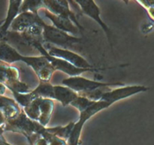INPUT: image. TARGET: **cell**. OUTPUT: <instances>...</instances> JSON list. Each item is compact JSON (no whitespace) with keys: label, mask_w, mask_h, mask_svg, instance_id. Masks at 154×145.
<instances>
[{"label":"cell","mask_w":154,"mask_h":145,"mask_svg":"<svg viewBox=\"0 0 154 145\" xmlns=\"http://www.w3.org/2000/svg\"><path fill=\"white\" fill-rule=\"evenodd\" d=\"M75 122H69L66 126H55V127H47V131L57 137L62 139L68 140L71 135L72 129H73Z\"/></svg>","instance_id":"d6986e66"},{"label":"cell","mask_w":154,"mask_h":145,"mask_svg":"<svg viewBox=\"0 0 154 145\" xmlns=\"http://www.w3.org/2000/svg\"><path fill=\"white\" fill-rule=\"evenodd\" d=\"M54 100L49 98H42L40 99V116L38 122L43 126L47 127L49 123L50 119L52 116L54 109Z\"/></svg>","instance_id":"e0dca14e"},{"label":"cell","mask_w":154,"mask_h":145,"mask_svg":"<svg viewBox=\"0 0 154 145\" xmlns=\"http://www.w3.org/2000/svg\"><path fill=\"white\" fill-rule=\"evenodd\" d=\"M11 93L14 96V99L22 108L27 107L35 99V97L33 96L32 92L26 94H20L15 92H11Z\"/></svg>","instance_id":"603a6c76"},{"label":"cell","mask_w":154,"mask_h":145,"mask_svg":"<svg viewBox=\"0 0 154 145\" xmlns=\"http://www.w3.org/2000/svg\"><path fill=\"white\" fill-rule=\"evenodd\" d=\"M78 95V93L67 86L54 85V100L61 103L64 107L71 105Z\"/></svg>","instance_id":"2e32d148"},{"label":"cell","mask_w":154,"mask_h":145,"mask_svg":"<svg viewBox=\"0 0 154 145\" xmlns=\"http://www.w3.org/2000/svg\"><path fill=\"white\" fill-rule=\"evenodd\" d=\"M31 92L35 98H42L54 100V85L50 82H40L38 85Z\"/></svg>","instance_id":"ac0fdd59"},{"label":"cell","mask_w":154,"mask_h":145,"mask_svg":"<svg viewBox=\"0 0 154 145\" xmlns=\"http://www.w3.org/2000/svg\"><path fill=\"white\" fill-rule=\"evenodd\" d=\"M23 56L6 42H0V60L11 65L16 62H23Z\"/></svg>","instance_id":"5bb4252c"},{"label":"cell","mask_w":154,"mask_h":145,"mask_svg":"<svg viewBox=\"0 0 154 145\" xmlns=\"http://www.w3.org/2000/svg\"><path fill=\"white\" fill-rule=\"evenodd\" d=\"M5 85L11 92H15L20 94H26L31 92L29 86L26 83L21 82L20 79L8 82Z\"/></svg>","instance_id":"44dd1931"},{"label":"cell","mask_w":154,"mask_h":145,"mask_svg":"<svg viewBox=\"0 0 154 145\" xmlns=\"http://www.w3.org/2000/svg\"><path fill=\"white\" fill-rule=\"evenodd\" d=\"M43 19L38 14L32 12H20L12 23L9 30L17 33H24L31 26L42 22Z\"/></svg>","instance_id":"8fae6325"},{"label":"cell","mask_w":154,"mask_h":145,"mask_svg":"<svg viewBox=\"0 0 154 145\" xmlns=\"http://www.w3.org/2000/svg\"><path fill=\"white\" fill-rule=\"evenodd\" d=\"M147 90H148V88L143 85L122 86L117 89H111L102 96L100 101H106L112 105L114 103L117 101L127 98L140 92H146Z\"/></svg>","instance_id":"9c48e42d"},{"label":"cell","mask_w":154,"mask_h":145,"mask_svg":"<svg viewBox=\"0 0 154 145\" xmlns=\"http://www.w3.org/2000/svg\"><path fill=\"white\" fill-rule=\"evenodd\" d=\"M43 2L44 5H45V8L50 11L51 13L57 15V16L69 18L72 22H74V24L80 30H84L82 26L78 22V18L75 15V12L71 9V5H69V1H62V0H60V1H57V0L51 1V0H45V1H43Z\"/></svg>","instance_id":"ba28073f"},{"label":"cell","mask_w":154,"mask_h":145,"mask_svg":"<svg viewBox=\"0 0 154 145\" xmlns=\"http://www.w3.org/2000/svg\"><path fill=\"white\" fill-rule=\"evenodd\" d=\"M22 2L23 1H20V0H16V1L11 0V1L8 2L9 5L7 16L2 24H0V34H5L7 33L8 30H9L13 21L20 12Z\"/></svg>","instance_id":"9a60e30c"},{"label":"cell","mask_w":154,"mask_h":145,"mask_svg":"<svg viewBox=\"0 0 154 145\" xmlns=\"http://www.w3.org/2000/svg\"><path fill=\"white\" fill-rule=\"evenodd\" d=\"M41 11H42L44 15L52 22L53 26L55 27L56 28L75 36L79 33V30H81L69 18H63V17L54 14L45 8H42Z\"/></svg>","instance_id":"7c38bea8"},{"label":"cell","mask_w":154,"mask_h":145,"mask_svg":"<svg viewBox=\"0 0 154 145\" xmlns=\"http://www.w3.org/2000/svg\"><path fill=\"white\" fill-rule=\"evenodd\" d=\"M32 46L35 47L40 52V54H42V55L45 56L47 57V59L49 60L50 63L54 66L55 70L61 71V72L69 76V77L78 76H81L82 73L87 72H97V71L101 70V69L102 70L105 69V68L97 67L90 68V69H82V68L77 67V66H74L72 63H69V62L66 61L63 59L52 57L50 54H48L45 47L43 46V44L40 43V42H35V43L33 44Z\"/></svg>","instance_id":"277c9868"},{"label":"cell","mask_w":154,"mask_h":145,"mask_svg":"<svg viewBox=\"0 0 154 145\" xmlns=\"http://www.w3.org/2000/svg\"><path fill=\"white\" fill-rule=\"evenodd\" d=\"M23 62L34 70L40 82H50L54 69L45 56H23Z\"/></svg>","instance_id":"8992f818"},{"label":"cell","mask_w":154,"mask_h":145,"mask_svg":"<svg viewBox=\"0 0 154 145\" xmlns=\"http://www.w3.org/2000/svg\"><path fill=\"white\" fill-rule=\"evenodd\" d=\"M45 7L43 1L25 0V1H23L22 5H21L20 12H32L35 14H38L39 11H41Z\"/></svg>","instance_id":"ffe728a7"},{"label":"cell","mask_w":154,"mask_h":145,"mask_svg":"<svg viewBox=\"0 0 154 145\" xmlns=\"http://www.w3.org/2000/svg\"><path fill=\"white\" fill-rule=\"evenodd\" d=\"M43 39L45 43L50 44L59 48L69 49L77 44L81 43L82 39L72 36L64 31L56 28L46 23L43 24ZM44 43V44H45Z\"/></svg>","instance_id":"7a4b0ae2"},{"label":"cell","mask_w":154,"mask_h":145,"mask_svg":"<svg viewBox=\"0 0 154 145\" xmlns=\"http://www.w3.org/2000/svg\"><path fill=\"white\" fill-rule=\"evenodd\" d=\"M5 125H0V137H2L3 133L5 132Z\"/></svg>","instance_id":"f1b7e54d"},{"label":"cell","mask_w":154,"mask_h":145,"mask_svg":"<svg viewBox=\"0 0 154 145\" xmlns=\"http://www.w3.org/2000/svg\"><path fill=\"white\" fill-rule=\"evenodd\" d=\"M5 122H6L5 117L3 113H2V111L0 110V125H5Z\"/></svg>","instance_id":"4316f807"},{"label":"cell","mask_w":154,"mask_h":145,"mask_svg":"<svg viewBox=\"0 0 154 145\" xmlns=\"http://www.w3.org/2000/svg\"><path fill=\"white\" fill-rule=\"evenodd\" d=\"M62 83L65 86L70 88L78 94L88 93L100 88L107 87V86H109V87H111V86L114 87V86L118 85L124 86V84L120 82H102L91 80L90 79L81 76L66 78L63 80Z\"/></svg>","instance_id":"5b68a950"},{"label":"cell","mask_w":154,"mask_h":145,"mask_svg":"<svg viewBox=\"0 0 154 145\" xmlns=\"http://www.w3.org/2000/svg\"><path fill=\"white\" fill-rule=\"evenodd\" d=\"M2 63H4V62H2V61H1V60H0V64H2Z\"/></svg>","instance_id":"f546056e"},{"label":"cell","mask_w":154,"mask_h":145,"mask_svg":"<svg viewBox=\"0 0 154 145\" xmlns=\"http://www.w3.org/2000/svg\"><path fill=\"white\" fill-rule=\"evenodd\" d=\"M75 2L78 5L81 12L94 20L97 24H99V26L102 27V29L106 34L108 41L111 45V30H110L109 27L107 26V24L102 20L101 11L97 5L96 4V2L92 0H77L75 1Z\"/></svg>","instance_id":"30bf717a"},{"label":"cell","mask_w":154,"mask_h":145,"mask_svg":"<svg viewBox=\"0 0 154 145\" xmlns=\"http://www.w3.org/2000/svg\"><path fill=\"white\" fill-rule=\"evenodd\" d=\"M8 88L6 87V85L3 83L0 82V96H4L5 94L6 91H7Z\"/></svg>","instance_id":"484cf974"},{"label":"cell","mask_w":154,"mask_h":145,"mask_svg":"<svg viewBox=\"0 0 154 145\" xmlns=\"http://www.w3.org/2000/svg\"><path fill=\"white\" fill-rule=\"evenodd\" d=\"M96 102V101H92V100L89 99L88 98L85 96L78 95V98L71 104V106L78 109L80 113H81V112L84 111L85 110L88 109L89 107L93 105Z\"/></svg>","instance_id":"7402d4cb"},{"label":"cell","mask_w":154,"mask_h":145,"mask_svg":"<svg viewBox=\"0 0 154 145\" xmlns=\"http://www.w3.org/2000/svg\"><path fill=\"white\" fill-rule=\"evenodd\" d=\"M110 106H111V104L103 101H96L93 105L89 107L88 109L85 110L84 111H82L80 113L79 119L78 122H75L73 129H72L71 135L68 140V144L69 145H81V131H82L83 126L84 124L87 122V120L93 117L95 114L100 112L101 110H105L108 108Z\"/></svg>","instance_id":"3957f363"},{"label":"cell","mask_w":154,"mask_h":145,"mask_svg":"<svg viewBox=\"0 0 154 145\" xmlns=\"http://www.w3.org/2000/svg\"><path fill=\"white\" fill-rule=\"evenodd\" d=\"M47 127L41 125L38 122L32 120L27 116L23 110L18 116L13 119L6 120L5 131L21 133L32 144V140H35L46 131Z\"/></svg>","instance_id":"6da1fadb"},{"label":"cell","mask_w":154,"mask_h":145,"mask_svg":"<svg viewBox=\"0 0 154 145\" xmlns=\"http://www.w3.org/2000/svg\"><path fill=\"white\" fill-rule=\"evenodd\" d=\"M42 136L48 140L49 145H69L68 142H66V140L60 138V137L48 132L47 131V128L46 131L42 134Z\"/></svg>","instance_id":"cb8c5ba5"},{"label":"cell","mask_w":154,"mask_h":145,"mask_svg":"<svg viewBox=\"0 0 154 145\" xmlns=\"http://www.w3.org/2000/svg\"><path fill=\"white\" fill-rule=\"evenodd\" d=\"M0 145H11V144L8 143V142L4 139L3 136H2V137H0Z\"/></svg>","instance_id":"83f0119b"},{"label":"cell","mask_w":154,"mask_h":145,"mask_svg":"<svg viewBox=\"0 0 154 145\" xmlns=\"http://www.w3.org/2000/svg\"><path fill=\"white\" fill-rule=\"evenodd\" d=\"M43 46L45 47L48 54L52 57L63 59L77 67L82 68V69H90V68L94 67L82 56L71 51V50L59 48V47L54 46V45H50L48 43L43 44Z\"/></svg>","instance_id":"52a82bcc"},{"label":"cell","mask_w":154,"mask_h":145,"mask_svg":"<svg viewBox=\"0 0 154 145\" xmlns=\"http://www.w3.org/2000/svg\"><path fill=\"white\" fill-rule=\"evenodd\" d=\"M0 110L5 117L6 120L16 118L22 111L19 104L14 99L6 96H0Z\"/></svg>","instance_id":"4fadbf2b"},{"label":"cell","mask_w":154,"mask_h":145,"mask_svg":"<svg viewBox=\"0 0 154 145\" xmlns=\"http://www.w3.org/2000/svg\"><path fill=\"white\" fill-rule=\"evenodd\" d=\"M33 145H49L48 144V140L45 138H44L42 136L38 137L34 142H33Z\"/></svg>","instance_id":"d4e9b609"}]
</instances>
